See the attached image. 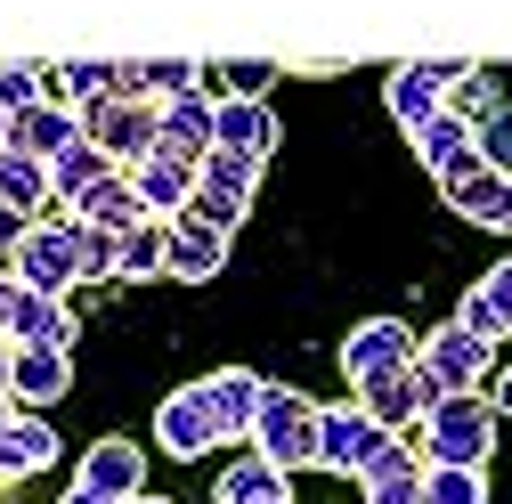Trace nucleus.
<instances>
[{
    "instance_id": "nucleus-10",
    "label": "nucleus",
    "mask_w": 512,
    "mask_h": 504,
    "mask_svg": "<svg viewBox=\"0 0 512 504\" xmlns=\"http://www.w3.org/2000/svg\"><path fill=\"white\" fill-rule=\"evenodd\" d=\"M204 407H212V431H220V448L228 439H252V415H261V399H269V383L252 366H220V374H204Z\"/></svg>"
},
{
    "instance_id": "nucleus-34",
    "label": "nucleus",
    "mask_w": 512,
    "mask_h": 504,
    "mask_svg": "<svg viewBox=\"0 0 512 504\" xmlns=\"http://www.w3.org/2000/svg\"><path fill=\"white\" fill-rule=\"evenodd\" d=\"M496 106H504V90H496V74H488V66H472V57H464V74L447 82V114H464L472 131H480V122H488Z\"/></svg>"
},
{
    "instance_id": "nucleus-39",
    "label": "nucleus",
    "mask_w": 512,
    "mask_h": 504,
    "mask_svg": "<svg viewBox=\"0 0 512 504\" xmlns=\"http://www.w3.org/2000/svg\"><path fill=\"white\" fill-rule=\"evenodd\" d=\"M480 171H488V155H480V139H472L456 163H447V171H431V179H439V196H456V187H464V179H480Z\"/></svg>"
},
{
    "instance_id": "nucleus-9",
    "label": "nucleus",
    "mask_w": 512,
    "mask_h": 504,
    "mask_svg": "<svg viewBox=\"0 0 512 504\" xmlns=\"http://www.w3.org/2000/svg\"><path fill=\"white\" fill-rule=\"evenodd\" d=\"M456 74H464V57H407V66H391V82H382V106H391V122H399V131H415L423 114H439Z\"/></svg>"
},
{
    "instance_id": "nucleus-11",
    "label": "nucleus",
    "mask_w": 512,
    "mask_h": 504,
    "mask_svg": "<svg viewBox=\"0 0 512 504\" xmlns=\"http://www.w3.org/2000/svg\"><path fill=\"white\" fill-rule=\"evenodd\" d=\"M131 187H139L147 220H179L187 204H196V163L171 155V147H155V155H139V163H131Z\"/></svg>"
},
{
    "instance_id": "nucleus-6",
    "label": "nucleus",
    "mask_w": 512,
    "mask_h": 504,
    "mask_svg": "<svg viewBox=\"0 0 512 504\" xmlns=\"http://www.w3.org/2000/svg\"><path fill=\"white\" fill-rule=\"evenodd\" d=\"M391 448H399V431H391V423H374L358 399H350V407H326V423H317V464H326V472L366 480Z\"/></svg>"
},
{
    "instance_id": "nucleus-16",
    "label": "nucleus",
    "mask_w": 512,
    "mask_h": 504,
    "mask_svg": "<svg viewBox=\"0 0 512 504\" xmlns=\"http://www.w3.org/2000/svg\"><path fill=\"white\" fill-rule=\"evenodd\" d=\"M66 391H74V350H17V366H9L17 415H41V407H57Z\"/></svg>"
},
{
    "instance_id": "nucleus-3",
    "label": "nucleus",
    "mask_w": 512,
    "mask_h": 504,
    "mask_svg": "<svg viewBox=\"0 0 512 504\" xmlns=\"http://www.w3.org/2000/svg\"><path fill=\"white\" fill-rule=\"evenodd\" d=\"M317 423H326V407H317V399H301V391H277V383H269L261 415H252V456H269L277 472L317 464Z\"/></svg>"
},
{
    "instance_id": "nucleus-29",
    "label": "nucleus",
    "mask_w": 512,
    "mask_h": 504,
    "mask_svg": "<svg viewBox=\"0 0 512 504\" xmlns=\"http://www.w3.org/2000/svg\"><path fill=\"white\" fill-rule=\"evenodd\" d=\"M447 212H464V220H480V228H512V179H504V171L464 179L456 196H447Z\"/></svg>"
},
{
    "instance_id": "nucleus-17",
    "label": "nucleus",
    "mask_w": 512,
    "mask_h": 504,
    "mask_svg": "<svg viewBox=\"0 0 512 504\" xmlns=\"http://www.w3.org/2000/svg\"><path fill=\"white\" fill-rule=\"evenodd\" d=\"M163 147H171V155H187V163H204V155L220 147V106H212L204 90L163 98Z\"/></svg>"
},
{
    "instance_id": "nucleus-28",
    "label": "nucleus",
    "mask_w": 512,
    "mask_h": 504,
    "mask_svg": "<svg viewBox=\"0 0 512 504\" xmlns=\"http://www.w3.org/2000/svg\"><path fill=\"white\" fill-rule=\"evenodd\" d=\"M220 504H293V488L269 456H244V464L220 472Z\"/></svg>"
},
{
    "instance_id": "nucleus-42",
    "label": "nucleus",
    "mask_w": 512,
    "mask_h": 504,
    "mask_svg": "<svg viewBox=\"0 0 512 504\" xmlns=\"http://www.w3.org/2000/svg\"><path fill=\"white\" fill-rule=\"evenodd\" d=\"M496 415H512V366L496 374Z\"/></svg>"
},
{
    "instance_id": "nucleus-41",
    "label": "nucleus",
    "mask_w": 512,
    "mask_h": 504,
    "mask_svg": "<svg viewBox=\"0 0 512 504\" xmlns=\"http://www.w3.org/2000/svg\"><path fill=\"white\" fill-rule=\"evenodd\" d=\"M17 293H25L17 277H0V342H9V309H17Z\"/></svg>"
},
{
    "instance_id": "nucleus-30",
    "label": "nucleus",
    "mask_w": 512,
    "mask_h": 504,
    "mask_svg": "<svg viewBox=\"0 0 512 504\" xmlns=\"http://www.w3.org/2000/svg\"><path fill=\"white\" fill-rule=\"evenodd\" d=\"M407 139H415V155H423V171H447V163H456V155L472 147V122L439 106V114H423V122H415Z\"/></svg>"
},
{
    "instance_id": "nucleus-8",
    "label": "nucleus",
    "mask_w": 512,
    "mask_h": 504,
    "mask_svg": "<svg viewBox=\"0 0 512 504\" xmlns=\"http://www.w3.org/2000/svg\"><path fill=\"white\" fill-rule=\"evenodd\" d=\"M488 358H496V342H480L472 326H439V334L423 342L415 374H423V391H431V399H456V391H472L480 374H488Z\"/></svg>"
},
{
    "instance_id": "nucleus-4",
    "label": "nucleus",
    "mask_w": 512,
    "mask_h": 504,
    "mask_svg": "<svg viewBox=\"0 0 512 504\" xmlns=\"http://www.w3.org/2000/svg\"><path fill=\"white\" fill-rule=\"evenodd\" d=\"M82 139L106 147L122 171H131L139 155L163 147V106H155V98H122V90H114V98H90V106H82Z\"/></svg>"
},
{
    "instance_id": "nucleus-23",
    "label": "nucleus",
    "mask_w": 512,
    "mask_h": 504,
    "mask_svg": "<svg viewBox=\"0 0 512 504\" xmlns=\"http://www.w3.org/2000/svg\"><path fill=\"white\" fill-rule=\"evenodd\" d=\"M220 147H236V155H252V163H269V147H277V114H269V98H220Z\"/></svg>"
},
{
    "instance_id": "nucleus-26",
    "label": "nucleus",
    "mask_w": 512,
    "mask_h": 504,
    "mask_svg": "<svg viewBox=\"0 0 512 504\" xmlns=\"http://www.w3.org/2000/svg\"><path fill=\"white\" fill-rule=\"evenodd\" d=\"M0 204H17L25 220H41L57 196H49V163L41 155H17V147H0Z\"/></svg>"
},
{
    "instance_id": "nucleus-19",
    "label": "nucleus",
    "mask_w": 512,
    "mask_h": 504,
    "mask_svg": "<svg viewBox=\"0 0 512 504\" xmlns=\"http://www.w3.org/2000/svg\"><path fill=\"white\" fill-rule=\"evenodd\" d=\"M456 326H472L480 342H504V334H512V261H496V269H488V277L464 293Z\"/></svg>"
},
{
    "instance_id": "nucleus-32",
    "label": "nucleus",
    "mask_w": 512,
    "mask_h": 504,
    "mask_svg": "<svg viewBox=\"0 0 512 504\" xmlns=\"http://www.w3.org/2000/svg\"><path fill=\"white\" fill-rule=\"evenodd\" d=\"M366 504H423V456L391 448V456L366 472Z\"/></svg>"
},
{
    "instance_id": "nucleus-35",
    "label": "nucleus",
    "mask_w": 512,
    "mask_h": 504,
    "mask_svg": "<svg viewBox=\"0 0 512 504\" xmlns=\"http://www.w3.org/2000/svg\"><path fill=\"white\" fill-rule=\"evenodd\" d=\"M163 252H171V220H147L122 236V277H163Z\"/></svg>"
},
{
    "instance_id": "nucleus-15",
    "label": "nucleus",
    "mask_w": 512,
    "mask_h": 504,
    "mask_svg": "<svg viewBox=\"0 0 512 504\" xmlns=\"http://www.w3.org/2000/svg\"><path fill=\"white\" fill-rule=\"evenodd\" d=\"M228 269V228H204V220H171V252H163V277H179V285H212Z\"/></svg>"
},
{
    "instance_id": "nucleus-20",
    "label": "nucleus",
    "mask_w": 512,
    "mask_h": 504,
    "mask_svg": "<svg viewBox=\"0 0 512 504\" xmlns=\"http://www.w3.org/2000/svg\"><path fill=\"white\" fill-rule=\"evenodd\" d=\"M74 220H90V228H106V236H131V228H147V204H139V187H131V171H114V179H98L90 196L74 204Z\"/></svg>"
},
{
    "instance_id": "nucleus-18",
    "label": "nucleus",
    "mask_w": 512,
    "mask_h": 504,
    "mask_svg": "<svg viewBox=\"0 0 512 504\" xmlns=\"http://www.w3.org/2000/svg\"><path fill=\"white\" fill-rule=\"evenodd\" d=\"M9 342H17V350H66V342H74V309L57 301V293H17Z\"/></svg>"
},
{
    "instance_id": "nucleus-31",
    "label": "nucleus",
    "mask_w": 512,
    "mask_h": 504,
    "mask_svg": "<svg viewBox=\"0 0 512 504\" xmlns=\"http://www.w3.org/2000/svg\"><path fill=\"white\" fill-rule=\"evenodd\" d=\"M269 82H277V66L269 57H228V66H204V98L220 106V98H269Z\"/></svg>"
},
{
    "instance_id": "nucleus-7",
    "label": "nucleus",
    "mask_w": 512,
    "mask_h": 504,
    "mask_svg": "<svg viewBox=\"0 0 512 504\" xmlns=\"http://www.w3.org/2000/svg\"><path fill=\"white\" fill-rule=\"evenodd\" d=\"M415 358H423V342H415V326H399V318H366V326H350V342H342L350 391L382 383V374H407Z\"/></svg>"
},
{
    "instance_id": "nucleus-44",
    "label": "nucleus",
    "mask_w": 512,
    "mask_h": 504,
    "mask_svg": "<svg viewBox=\"0 0 512 504\" xmlns=\"http://www.w3.org/2000/svg\"><path fill=\"white\" fill-rule=\"evenodd\" d=\"M66 504H106V496H90V488H66Z\"/></svg>"
},
{
    "instance_id": "nucleus-5",
    "label": "nucleus",
    "mask_w": 512,
    "mask_h": 504,
    "mask_svg": "<svg viewBox=\"0 0 512 504\" xmlns=\"http://www.w3.org/2000/svg\"><path fill=\"white\" fill-rule=\"evenodd\" d=\"M252 187H261V163L236 155V147H212V155L196 163V204H187V220L236 236V220L252 212Z\"/></svg>"
},
{
    "instance_id": "nucleus-37",
    "label": "nucleus",
    "mask_w": 512,
    "mask_h": 504,
    "mask_svg": "<svg viewBox=\"0 0 512 504\" xmlns=\"http://www.w3.org/2000/svg\"><path fill=\"white\" fill-rule=\"evenodd\" d=\"M82 277H98V285L122 277V236H106V228H90V220H82Z\"/></svg>"
},
{
    "instance_id": "nucleus-47",
    "label": "nucleus",
    "mask_w": 512,
    "mask_h": 504,
    "mask_svg": "<svg viewBox=\"0 0 512 504\" xmlns=\"http://www.w3.org/2000/svg\"><path fill=\"white\" fill-rule=\"evenodd\" d=\"M131 504H171V496H131Z\"/></svg>"
},
{
    "instance_id": "nucleus-25",
    "label": "nucleus",
    "mask_w": 512,
    "mask_h": 504,
    "mask_svg": "<svg viewBox=\"0 0 512 504\" xmlns=\"http://www.w3.org/2000/svg\"><path fill=\"white\" fill-rule=\"evenodd\" d=\"M114 171H122V163H114L106 147H90V139H82V147H66V155L49 163V196H57V204L74 212V204L90 196V187H98V179H114Z\"/></svg>"
},
{
    "instance_id": "nucleus-24",
    "label": "nucleus",
    "mask_w": 512,
    "mask_h": 504,
    "mask_svg": "<svg viewBox=\"0 0 512 504\" xmlns=\"http://www.w3.org/2000/svg\"><path fill=\"white\" fill-rule=\"evenodd\" d=\"M358 407H366L374 423H391V431H407V423H423L431 391H423V374L407 366V374H382V383H366V391H358Z\"/></svg>"
},
{
    "instance_id": "nucleus-40",
    "label": "nucleus",
    "mask_w": 512,
    "mask_h": 504,
    "mask_svg": "<svg viewBox=\"0 0 512 504\" xmlns=\"http://www.w3.org/2000/svg\"><path fill=\"white\" fill-rule=\"evenodd\" d=\"M25 228H33V220H25L17 204H0V252H17V244H25Z\"/></svg>"
},
{
    "instance_id": "nucleus-43",
    "label": "nucleus",
    "mask_w": 512,
    "mask_h": 504,
    "mask_svg": "<svg viewBox=\"0 0 512 504\" xmlns=\"http://www.w3.org/2000/svg\"><path fill=\"white\" fill-rule=\"evenodd\" d=\"M9 366H17V342H0V391H9Z\"/></svg>"
},
{
    "instance_id": "nucleus-1",
    "label": "nucleus",
    "mask_w": 512,
    "mask_h": 504,
    "mask_svg": "<svg viewBox=\"0 0 512 504\" xmlns=\"http://www.w3.org/2000/svg\"><path fill=\"white\" fill-rule=\"evenodd\" d=\"M496 456V399L456 391L423 407V464H488Z\"/></svg>"
},
{
    "instance_id": "nucleus-27",
    "label": "nucleus",
    "mask_w": 512,
    "mask_h": 504,
    "mask_svg": "<svg viewBox=\"0 0 512 504\" xmlns=\"http://www.w3.org/2000/svg\"><path fill=\"white\" fill-rule=\"evenodd\" d=\"M57 98L66 106H90V98H114L122 90V57H66V66H49Z\"/></svg>"
},
{
    "instance_id": "nucleus-13",
    "label": "nucleus",
    "mask_w": 512,
    "mask_h": 504,
    "mask_svg": "<svg viewBox=\"0 0 512 504\" xmlns=\"http://www.w3.org/2000/svg\"><path fill=\"white\" fill-rule=\"evenodd\" d=\"M74 488H90L106 504H131V496H147V456L131 448V439H98V448L82 456V472H74Z\"/></svg>"
},
{
    "instance_id": "nucleus-22",
    "label": "nucleus",
    "mask_w": 512,
    "mask_h": 504,
    "mask_svg": "<svg viewBox=\"0 0 512 504\" xmlns=\"http://www.w3.org/2000/svg\"><path fill=\"white\" fill-rule=\"evenodd\" d=\"M204 66L196 57H122V98H179V90H196Z\"/></svg>"
},
{
    "instance_id": "nucleus-46",
    "label": "nucleus",
    "mask_w": 512,
    "mask_h": 504,
    "mask_svg": "<svg viewBox=\"0 0 512 504\" xmlns=\"http://www.w3.org/2000/svg\"><path fill=\"white\" fill-rule=\"evenodd\" d=\"M0 147H9V106H0Z\"/></svg>"
},
{
    "instance_id": "nucleus-45",
    "label": "nucleus",
    "mask_w": 512,
    "mask_h": 504,
    "mask_svg": "<svg viewBox=\"0 0 512 504\" xmlns=\"http://www.w3.org/2000/svg\"><path fill=\"white\" fill-rule=\"evenodd\" d=\"M9 415H17V399H9V391H0V423H9Z\"/></svg>"
},
{
    "instance_id": "nucleus-2",
    "label": "nucleus",
    "mask_w": 512,
    "mask_h": 504,
    "mask_svg": "<svg viewBox=\"0 0 512 504\" xmlns=\"http://www.w3.org/2000/svg\"><path fill=\"white\" fill-rule=\"evenodd\" d=\"M9 277H17L25 293H57V301H66V285H82V220H74V212L33 220L25 244L9 252Z\"/></svg>"
},
{
    "instance_id": "nucleus-33",
    "label": "nucleus",
    "mask_w": 512,
    "mask_h": 504,
    "mask_svg": "<svg viewBox=\"0 0 512 504\" xmlns=\"http://www.w3.org/2000/svg\"><path fill=\"white\" fill-rule=\"evenodd\" d=\"M423 504H488V464H423Z\"/></svg>"
},
{
    "instance_id": "nucleus-38",
    "label": "nucleus",
    "mask_w": 512,
    "mask_h": 504,
    "mask_svg": "<svg viewBox=\"0 0 512 504\" xmlns=\"http://www.w3.org/2000/svg\"><path fill=\"white\" fill-rule=\"evenodd\" d=\"M472 139H480V155H488V171H504V179H512V98H504V106H496V114L480 122Z\"/></svg>"
},
{
    "instance_id": "nucleus-36",
    "label": "nucleus",
    "mask_w": 512,
    "mask_h": 504,
    "mask_svg": "<svg viewBox=\"0 0 512 504\" xmlns=\"http://www.w3.org/2000/svg\"><path fill=\"white\" fill-rule=\"evenodd\" d=\"M41 98H57V82H49L41 66H0V106H9V114L41 106Z\"/></svg>"
},
{
    "instance_id": "nucleus-21",
    "label": "nucleus",
    "mask_w": 512,
    "mask_h": 504,
    "mask_svg": "<svg viewBox=\"0 0 512 504\" xmlns=\"http://www.w3.org/2000/svg\"><path fill=\"white\" fill-rule=\"evenodd\" d=\"M57 464V431L41 415H9L0 423V480H25V472H49Z\"/></svg>"
},
{
    "instance_id": "nucleus-12",
    "label": "nucleus",
    "mask_w": 512,
    "mask_h": 504,
    "mask_svg": "<svg viewBox=\"0 0 512 504\" xmlns=\"http://www.w3.org/2000/svg\"><path fill=\"white\" fill-rule=\"evenodd\" d=\"M9 147H17V155L57 163L66 147H82V106H66V98H41V106L9 114Z\"/></svg>"
},
{
    "instance_id": "nucleus-14",
    "label": "nucleus",
    "mask_w": 512,
    "mask_h": 504,
    "mask_svg": "<svg viewBox=\"0 0 512 504\" xmlns=\"http://www.w3.org/2000/svg\"><path fill=\"white\" fill-rule=\"evenodd\" d=\"M155 439H163L179 464H196V456H212V448H220L212 407H204V391H196V383H187V391H171V399L155 407Z\"/></svg>"
}]
</instances>
